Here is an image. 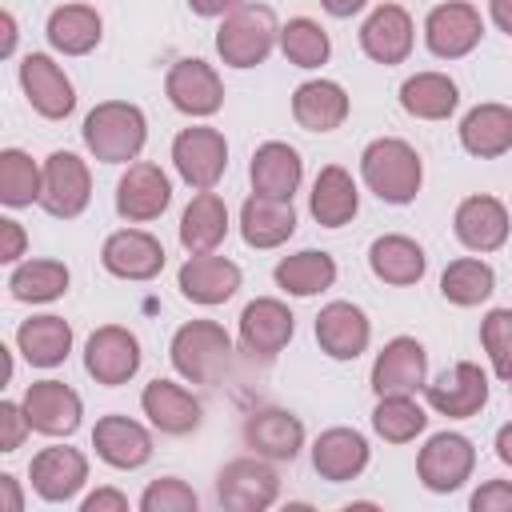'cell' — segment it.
<instances>
[{
	"label": "cell",
	"mask_w": 512,
	"mask_h": 512,
	"mask_svg": "<svg viewBox=\"0 0 512 512\" xmlns=\"http://www.w3.org/2000/svg\"><path fill=\"white\" fill-rule=\"evenodd\" d=\"M360 176L384 204H412L424 184L420 152L400 136H380L360 152Z\"/></svg>",
	"instance_id": "cell-1"
},
{
	"label": "cell",
	"mask_w": 512,
	"mask_h": 512,
	"mask_svg": "<svg viewBox=\"0 0 512 512\" xmlns=\"http://www.w3.org/2000/svg\"><path fill=\"white\" fill-rule=\"evenodd\" d=\"M80 136L100 164H132L148 140V120L128 100H104L84 116Z\"/></svg>",
	"instance_id": "cell-2"
},
{
	"label": "cell",
	"mask_w": 512,
	"mask_h": 512,
	"mask_svg": "<svg viewBox=\"0 0 512 512\" xmlns=\"http://www.w3.org/2000/svg\"><path fill=\"white\" fill-rule=\"evenodd\" d=\"M168 360L188 384H216L232 364V336L216 320H188L172 332Z\"/></svg>",
	"instance_id": "cell-3"
},
{
	"label": "cell",
	"mask_w": 512,
	"mask_h": 512,
	"mask_svg": "<svg viewBox=\"0 0 512 512\" xmlns=\"http://www.w3.org/2000/svg\"><path fill=\"white\" fill-rule=\"evenodd\" d=\"M280 40L276 12L268 4H240L232 8L216 28V52L228 68H256L268 60V52Z\"/></svg>",
	"instance_id": "cell-4"
},
{
	"label": "cell",
	"mask_w": 512,
	"mask_h": 512,
	"mask_svg": "<svg viewBox=\"0 0 512 512\" xmlns=\"http://www.w3.org/2000/svg\"><path fill=\"white\" fill-rule=\"evenodd\" d=\"M172 164L180 172V180L196 192H212L228 168V140L224 132L196 124V128H180L172 140Z\"/></svg>",
	"instance_id": "cell-5"
},
{
	"label": "cell",
	"mask_w": 512,
	"mask_h": 512,
	"mask_svg": "<svg viewBox=\"0 0 512 512\" xmlns=\"http://www.w3.org/2000/svg\"><path fill=\"white\" fill-rule=\"evenodd\" d=\"M280 496V476L264 456H240L228 460L216 476V500L232 512H264Z\"/></svg>",
	"instance_id": "cell-6"
},
{
	"label": "cell",
	"mask_w": 512,
	"mask_h": 512,
	"mask_svg": "<svg viewBox=\"0 0 512 512\" xmlns=\"http://www.w3.org/2000/svg\"><path fill=\"white\" fill-rule=\"evenodd\" d=\"M476 468V448L468 436L460 432H436L424 440V448L416 452V476L428 492H456L468 484Z\"/></svg>",
	"instance_id": "cell-7"
},
{
	"label": "cell",
	"mask_w": 512,
	"mask_h": 512,
	"mask_svg": "<svg viewBox=\"0 0 512 512\" xmlns=\"http://www.w3.org/2000/svg\"><path fill=\"white\" fill-rule=\"evenodd\" d=\"M92 200V172L76 152H52L44 160V188L40 208L56 220H76Z\"/></svg>",
	"instance_id": "cell-8"
},
{
	"label": "cell",
	"mask_w": 512,
	"mask_h": 512,
	"mask_svg": "<svg viewBox=\"0 0 512 512\" xmlns=\"http://www.w3.org/2000/svg\"><path fill=\"white\" fill-rule=\"evenodd\" d=\"M84 372L104 388L128 384L140 372V340H136V332H128L124 324L96 328L88 336V344H84Z\"/></svg>",
	"instance_id": "cell-9"
},
{
	"label": "cell",
	"mask_w": 512,
	"mask_h": 512,
	"mask_svg": "<svg viewBox=\"0 0 512 512\" xmlns=\"http://www.w3.org/2000/svg\"><path fill=\"white\" fill-rule=\"evenodd\" d=\"M428 384V352L416 336H392L372 360L376 396H416Z\"/></svg>",
	"instance_id": "cell-10"
},
{
	"label": "cell",
	"mask_w": 512,
	"mask_h": 512,
	"mask_svg": "<svg viewBox=\"0 0 512 512\" xmlns=\"http://www.w3.org/2000/svg\"><path fill=\"white\" fill-rule=\"evenodd\" d=\"M484 36V20L464 0H444L424 20V44L436 60H460L468 56Z\"/></svg>",
	"instance_id": "cell-11"
},
{
	"label": "cell",
	"mask_w": 512,
	"mask_h": 512,
	"mask_svg": "<svg viewBox=\"0 0 512 512\" xmlns=\"http://www.w3.org/2000/svg\"><path fill=\"white\" fill-rule=\"evenodd\" d=\"M172 204V180L164 176L160 164L136 160L124 168V176L116 180V212L128 224H148L156 216H164V208Z\"/></svg>",
	"instance_id": "cell-12"
},
{
	"label": "cell",
	"mask_w": 512,
	"mask_h": 512,
	"mask_svg": "<svg viewBox=\"0 0 512 512\" xmlns=\"http://www.w3.org/2000/svg\"><path fill=\"white\" fill-rule=\"evenodd\" d=\"M292 332H296V316L276 296H256L240 312V348L252 352V356H260V360L280 356L288 348Z\"/></svg>",
	"instance_id": "cell-13"
},
{
	"label": "cell",
	"mask_w": 512,
	"mask_h": 512,
	"mask_svg": "<svg viewBox=\"0 0 512 512\" xmlns=\"http://www.w3.org/2000/svg\"><path fill=\"white\" fill-rule=\"evenodd\" d=\"M240 280H244L240 276V264L228 260V256H216V252H188V260L176 272L180 296L192 300V304H204V308L232 300L236 288H240Z\"/></svg>",
	"instance_id": "cell-14"
},
{
	"label": "cell",
	"mask_w": 512,
	"mask_h": 512,
	"mask_svg": "<svg viewBox=\"0 0 512 512\" xmlns=\"http://www.w3.org/2000/svg\"><path fill=\"white\" fill-rule=\"evenodd\" d=\"M428 408H436L448 420H468L488 404V372L472 360L452 364L448 372H440L432 384H424Z\"/></svg>",
	"instance_id": "cell-15"
},
{
	"label": "cell",
	"mask_w": 512,
	"mask_h": 512,
	"mask_svg": "<svg viewBox=\"0 0 512 512\" xmlns=\"http://www.w3.org/2000/svg\"><path fill=\"white\" fill-rule=\"evenodd\" d=\"M20 88L32 112H40L44 120H64L76 108V88L48 52H28L20 60Z\"/></svg>",
	"instance_id": "cell-16"
},
{
	"label": "cell",
	"mask_w": 512,
	"mask_h": 512,
	"mask_svg": "<svg viewBox=\"0 0 512 512\" xmlns=\"http://www.w3.org/2000/svg\"><path fill=\"white\" fill-rule=\"evenodd\" d=\"M164 92H168L172 108L184 112V116H212V112H220V104H224V80L216 76L212 64H204V60H196V56L176 60V64L168 68Z\"/></svg>",
	"instance_id": "cell-17"
},
{
	"label": "cell",
	"mask_w": 512,
	"mask_h": 512,
	"mask_svg": "<svg viewBox=\"0 0 512 512\" xmlns=\"http://www.w3.org/2000/svg\"><path fill=\"white\" fill-rule=\"evenodd\" d=\"M20 404H24V416H28L32 432H44V436H72L80 428V416H84V400L64 380L28 384Z\"/></svg>",
	"instance_id": "cell-18"
},
{
	"label": "cell",
	"mask_w": 512,
	"mask_h": 512,
	"mask_svg": "<svg viewBox=\"0 0 512 512\" xmlns=\"http://www.w3.org/2000/svg\"><path fill=\"white\" fill-rule=\"evenodd\" d=\"M28 476H32V488L40 500L48 504H68L84 480H88V456L80 448H68V444H52V448H40L28 464Z\"/></svg>",
	"instance_id": "cell-19"
},
{
	"label": "cell",
	"mask_w": 512,
	"mask_h": 512,
	"mask_svg": "<svg viewBox=\"0 0 512 512\" xmlns=\"http://www.w3.org/2000/svg\"><path fill=\"white\" fill-rule=\"evenodd\" d=\"M140 408H144L148 424H152L156 432H164V436H188V432H196L200 420H204L200 400H196L184 384H176V380H160V376L144 384V392H140Z\"/></svg>",
	"instance_id": "cell-20"
},
{
	"label": "cell",
	"mask_w": 512,
	"mask_h": 512,
	"mask_svg": "<svg viewBox=\"0 0 512 512\" xmlns=\"http://www.w3.org/2000/svg\"><path fill=\"white\" fill-rule=\"evenodd\" d=\"M452 228H456V240L468 248V252H496L504 248L508 240V228H512V216L504 208V200L496 196H468L456 204V216H452Z\"/></svg>",
	"instance_id": "cell-21"
},
{
	"label": "cell",
	"mask_w": 512,
	"mask_h": 512,
	"mask_svg": "<svg viewBox=\"0 0 512 512\" xmlns=\"http://www.w3.org/2000/svg\"><path fill=\"white\" fill-rule=\"evenodd\" d=\"M100 264L120 280H152L164 268V244L144 228H120L104 240Z\"/></svg>",
	"instance_id": "cell-22"
},
{
	"label": "cell",
	"mask_w": 512,
	"mask_h": 512,
	"mask_svg": "<svg viewBox=\"0 0 512 512\" xmlns=\"http://www.w3.org/2000/svg\"><path fill=\"white\" fill-rule=\"evenodd\" d=\"M92 448L96 456L108 464V468H120V472H132V468H144L152 460V432L140 424V420H128L120 412L112 416H100L96 428H92Z\"/></svg>",
	"instance_id": "cell-23"
},
{
	"label": "cell",
	"mask_w": 512,
	"mask_h": 512,
	"mask_svg": "<svg viewBox=\"0 0 512 512\" xmlns=\"http://www.w3.org/2000/svg\"><path fill=\"white\" fill-rule=\"evenodd\" d=\"M412 44H416V28L400 4H380L360 24V48L376 64H404Z\"/></svg>",
	"instance_id": "cell-24"
},
{
	"label": "cell",
	"mask_w": 512,
	"mask_h": 512,
	"mask_svg": "<svg viewBox=\"0 0 512 512\" xmlns=\"http://www.w3.org/2000/svg\"><path fill=\"white\" fill-rule=\"evenodd\" d=\"M372 340V324L360 304L352 300H332L316 316V344L332 360H356Z\"/></svg>",
	"instance_id": "cell-25"
},
{
	"label": "cell",
	"mask_w": 512,
	"mask_h": 512,
	"mask_svg": "<svg viewBox=\"0 0 512 512\" xmlns=\"http://www.w3.org/2000/svg\"><path fill=\"white\" fill-rule=\"evenodd\" d=\"M368 440L356 432V428H324L316 440H312V468L320 480L328 484H344V480H356L364 468H368Z\"/></svg>",
	"instance_id": "cell-26"
},
{
	"label": "cell",
	"mask_w": 512,
	"mask_h": 512,
	"mask_svg": "<svg viewBox=\"0 0 512 512\" xmlns=\"http://www.w3.org/2000/svg\"><path fill=\"white\" fill-rule=\"evenodd\" d=\"M244 444L264 460H296L304 448V424L288 408H260L244 420Z\"/></svg>",
	"instance_id": "cell-27"
},
{
	"label": "cell",
	"mask_w": 512,
	"mask_h": 512,
	"mask_svg": "<svg viewBox=\"0 0 512 512\" xmlns=\"http://www.w3.org/2000/svg\"><path fill=\"white\" fill-rule=\"evenodd\" d=\"M248 180H252V192L260 196H276V200H292V192L300 188L304 180V160L292 144L284 140H268L252 152V164H248Z\"/></svg>",
	"instance_id": "cell-28"
},
{
	"label": "cell",
	"mask_w": 512,
	"mask_h": 512,
	"mask_svg": "<svg viewBox=\"0 0 512 512\" xmlns=\"http://www.w3.org/2000/svg\"><path fill=\"white\" fill-rule=\"evenodd\" d=\"M308 212L320 228H344L356 212H360V192H356V180L348 168L340 164H324L312 180V192H308Z\"/></svg>",
	"instance_id": "cell-29"
},
{
	"label": "cell",
	"mask_w": 512,
	"mask_h": 512,
	"mask_svg": "<svg viewBox=\"0 0 512 512\" xmlns=\"http://www.w3.org/2000/svg\"><path fill=\"white\" fill-rule=\"evenodd\" d=\"M368 268H372L376 280L396 284V288H408V284H420L424 280L428 256H424V248L412 236L384 232V236H376L368 244Z\"/></svg>",
	"instance_id": "cell-30"
},
{
	"label": "cell",
	"mask_w": 512,
	"mask_h": 512,
	"mask_svg": "<svg viewBox=\"0 0 512 512\" xmlns=\"http://www.w3.org/2000/svg\"><path fill=\"white\" fill-rule=\"evenodd\" d=\"M296 232V208L292 200L260 196L252 192L240 208V236L248 248H280Z\"/></svg>",
	"instance_id": "cell-31"
},
{
	"label": "cell",
	"mask_w": 512,
	"mask_h": 512,
	"mask_svg": "<svg viewBox=\"0 0 512 512\" xmlns=\"http://www.w3.org/2000/svg\"><path fill=\"white\" fill-rule=\"evenodd\" d=\"M460 144L476 160H496V156L512 152V108L496 104V100L476 104L460 120Z\"/></svg>",
	"instance_id": "cell-32"
},
{
	"label": "cell",
	"mask_w": 512,
	"mask_h": 512,
	"mask_svg": "<svg viewBox=\"0 0 512 512\" xmlns=\"http://www.w3.org/2000/svg\"><path fill=\"white\" fill-rule=\"evenodd\" d=\"M348 92L336 80H304L292 92V120L304 132H332L348 120Z\"/></svg>",
	"instance_id": "cell-33"
},
{
	"label": "cell",
	"mask_w": 512,
	"mask_h": 512,
	"mask_svg": "<svg viewBox=\"0 0 512 512\" xmlns=\"http://www.w3.org/2000/svg\"><path fill=\"white\" fill-rule=\"evenodd\" d=\"M44 36L64 56H88L104 36V20L92 4H60V8H52Z\"/></svg>",
	"instance_id": "cell-34"
},
{
	"label": "cell",
	"mask_w": 512,
	"mask_h": 512,
	"mask_svg": "<svg viewBox=\"0 0 512 512\" xmlns=\"http://www.w3.org/2000/svg\"><path fill=\"white\" fill-rule=\"evenodd\" d=\"M16 348L24 352L32 368H56L72 352V328L64 316H52V312L32 316L16 328Z\"/></svg>",
	"instance_id": "cell-35"
},
{
	"label": "cell",
	"mask_w": 512,
	"mask_h": 512,
	"mask_svg": "<svg viewBox=\"0 0 512 512\" xmlns=\"http://www.w3.org/2000/svg\"><path fill=\"white\" fill-rule=\"evenodd\" d=\"M460 104V88L444 72H416L400 84V108L416 120H448Z\"/></svg>",
	"instance_id": "cell-36"
},
{
	"label": "cell",
	"mask_w": 512,
	"mask_h": 512,
	"mask_svg": "<svg viewBox=\"0 0 512 512\" xmlns=\"http://www.w3.org/2000/svg\"><path fill=\"white\" fill-rule=\"evenodd\" d=\"M228 236V204L216 192H196L180 212V244L188 252H212Z\"/></svg>",
	"instance_id": "cell-37"
},
{
	"label": "cell",
	"mask_w": 512,
	"mask_h": 512,
	"mask_svg": "<svg viewBox=\"0 0 512 512\" xmlns=\"http://www.w3.org/2000/svg\"><path fill=\"white\" fill-rule=\"evenodd\" d=\"M272 280L280 292L288 296H316L324 288L336 284V260L328 252H316V248H304V252H292L284 256L276 268H272Z\"/></svg>",
	"instance_id": "cell-38"
},
{
	"label": "cell",
	"mask_w": 512,
	"mask_h": 512,
	"mask_svg": "<svg viewBox=\"0 0 512 512\" xmlns=\"http://www.w3.org/2000/svg\"><path fill=\"white\" fill-rule=\"evenodd\" d=\"M496 292V272L480 256H460L440 272V296L456 308H476Z\"/></svg>",
	"instance_id": "cell-39"
},
{
	"label": "cell",
	"mask_w": 512,
	"mask_h": 512,
	"mask_svg": "<svg viewBox=\"0 0 512 512\" xmlns=\"http://www.w3.org/2000/svg\"><path fill=\"white\" fill-rule=\"evenodd\" d=\"M68 268L60 260H24L8 276V292L20 304H48L68 292Z\"/></svg>",
	"instance_id": "cell-40"
},
{
	"label": "cell",
	"mask_w": 512,
	"mask_h": 512,
	"mask_svg": "<svg viewBox=\"0 0 512 512\" xmlns=\"http://www.w3.org/2000/svg\"><path fill=\"white\" fill-rule=\"evenodd\" d=\"M40 188H44V168H36V160L24 148H4L0 152V200L8 208H28L32 200L40 204Z\"/></svg>",
	"instance_id": "cell-41"
},
{
	"label": "cell",
	"mask_w": 512,
	"mask_h": 512,
	"mask_svg": "<svg viewBox=\"0 0 512 512\" xmlns=\"http://www.w3.org/2000/svg\"><path fill=\"white\" fill-rule=\"evenodd\" d=\"M372 428L388 444H408L428 428V412L412 396H380L372 408Z\"/></svg>",
	"instance_id": "cell-42"
},
{
	"label": "cell",
	"mask_w": 512,
	"mask_h": 512,
	"mask_svg": "<svg viewBox=\"0 0 512 512\" xmlns=\"http://www.w3.org/2000/svg\"><path fill=\"white\" fill-rule=\"evenodd\" d=\"M280 52H284V60L296 64V68H320V64H328V56H332V40H328V32H324L316 20L292 16V20L280 28Z\"/></svg>",
	"instance_id": "cell-43"
},
{
	"label": "cell",
	"mask_w": 512,
	"mask_h": 512,
	"mask_svg": "<svg viewBox=\"0 0 512 512\" xmlns=\"http://www.w3.org/2000/svg\"><path fill=\"white\" fill-rule=\"evenodd\" d=\"M480 344L488 352V364L500 380H508L512 372V308H492L480 320Z\"/></svg>",
	"instance_id": "cell-44"
},
{
	"label": "cell",
	"mask_w": 512,
	"mask_h": 512,
	"mask_svg": "<svg viewBox=\"0 0 512 512\" xmlns=\"http://www.w3.org/2000/svg\"><path fill=\"white\" fill-rule=\"evenodd\" d=\"M200 496L180 476H160L140 492V512H196Z\"/></svg>",
	"instance_id": "cell-45"
},
{
	"label": "cell",
	"mask_w": 512,
	"mask_h": 512,
	"mask_svg": "<svg viewBox=\"0 0 512 512\" xmlns=\"http://www.w3.org/2000/svg\"><path fill=\"white\" fill-rule=\"evenodd\" d=\"M28 432H32V424H28V416H24V404L4 400V404H0V452H16Z\"/></svg>",
	"instance_id": "cell-46"
},
{
	"label": "cell",
	"mask_w": 512,
	"mask_h": 512,
	"mask_svg": "<svg viewBox=\"0 0 512 512\" xmlns=\"http://www.w3.org/2000/svg\"><path fill=\"white\" fill-rule=\"evenodd\" d=\"M468 504L472 512H512V480H484Z\"/></svg>",
	"instance_id": "cell-47"
},
{
	"label": "cell",
	"mask_w": 512,
	"mask_h": 512,
	"mask_svg": "<svg viewBox=\"0 0 512 512\" xmlns=\"http://www.w3.org/2000/svg\"><path fill=\"white\" fill-rule=\"evenodd\" d=\"M24 248H28V236H24L20 220L4 216V220H0V260H4V264H16V260L24 256Z\"/></svg>",
	"instance_id": "cell-48"
},
{
	"label": "cell",
	"mask_w": 512,
	"mask_h": 512,
	"mask_svg": "<svg viewBox=\"0 0 512 512\" xmlns=\"http://www.w3.org/2000/svg\"><path fill=\"white\" fill-rule=\"evenodd\" d=\"M80 512H128V496L120 488H96L80 500Z\"/></svg>",
	"instance_id": "cell-49"
},
{
	"label": "cell",
	"mask_w": 512,
	"mask_h": 512,
	"mask_svg": "<svg viewBox=\"0 0 512 512\" xmlns=\"http://www.w3.org/2000/svg\"><path fill=\"white\" fill-rule=\"evenodd\" d=\"M0 512H24V496H20V484L16 476H0Z\"/></svg>",
	"instance_id": "cell-50"
},
{
	"label": "cell",
	"mask_w": 512,
	"mask_h": 512,
	"mask_svg": "<svg viewBox=\"0 0 512 512\" xmlns=\"http://www.w3.org/2000/svg\"><path fill=\"white\" fill-rule=\"evenodd\" d=\"M244 0H188V8L196 16H228L232 8H240Z\"/></svg>",
	"instance_id": "cell-51"
},
{
	"label": "cell",
	"mask_w": 512,
	"mask_h": 512,
	"mask_svg": "<svg viewBox=\"0 0 512 512\" xmlns=\"http://www.w3.org/2000/svg\"><path fill=\"white\" fill-rule=\"evenodd\" d=\"M488 16L504 36H512V0H488Z\"/></svg>",
	"instance_id": "cell-52"
},
{
	"label": "cell",
	"mask_w": 512,
	"mask_h": 512,
	"mask_svg": "<svg viewBox=\"0 0 512 512\" xmlns=\"http://www.w3.org/2000/svg\"><path fill=\"white\" fill-rule=\"evenodd\" d=\"M364 4H368V0H320V8H324L328 16H336V20H348V16H356Z\"/></svg>",
	"instance_id": "cell-53"
},
{
	"label": "cell",
	"mask_w": 512,
	"mask_h": 512,
	"mask_svg": "<svg viewBox=\"0 0 512 512\" xmlns=\"http://www.w3.org/2000/svg\"><path fill=\"white\" fill-rule=\"evenodd\" d=\"M496 456H500V460L512 468V420L496 428Z\"/></svg>",
	"instance_id": "cell-54"
},
{
	"label": "cell",
	"mask_w": 512,
	"mask_h": 512,
	"mask_svg": "<svg viewBox=\"0 0 512 512\" xmlns=\"http://www.w3.org/2000/svg\"><path fill=\"white\" fill-rule=\"evenodd\" d=\"M0 28H4L0 56H12V52H16V20H12V12H4V16H0Z\"/></svg>",
	"instance_id": "cell-55"
},
{
	"label": "cell",
	"mask_w": 512,
	"mask_h": 512,
	"mask_svg": "<svg viewBox=\"0 0 512 512\" xmlns=\"http://www.w3.org/2000/svg\"><path fill=\"white\" fill-rule=\"evenodd\" d=\"M504 384H508V392H512V372H508V380H504Z\"/></svg>",
	"instance_id": "cell-56"
}]
</instances>
